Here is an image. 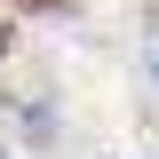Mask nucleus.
Returning <instances> with one entry per match:
<instances>
[{"label":"nucleus","mask_w":159,"mask_h":159,"mask_svg":"<svg viewBox=\"0 0 159 159\" xmlns=\"http://www.w3.org/2000/svg\"><path fill=\"white\" fill-rule=\"evenodd\" d=\"M0 159H8V151H0Z\"/></svg>","instance_id":"2"},{"label":"nucleus","mask_w":159,"mask_h":159,"mask_svg":"<svg viewBox=\"0 0 159 159\" xmlns=\"http://www.w3.org/2000/svg\"><path fill=\"white\" fill-rule=\"evenodd\" d=\"M151 88H159V56H151Z\"/></svg>","instance_id":"1"}]
</instances>
